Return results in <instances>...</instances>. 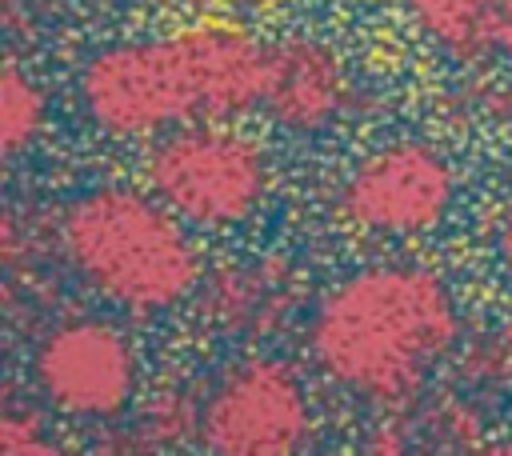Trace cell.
I'll return each mask as SVG.
<instances>
[{
  "label": "cell",
  "mask_w": 512,
  "mask_h": 456,
  "mask_svg": "<svg viewBox=\"0 0 512 456\" xmlns=\"http://www.w3.org/2000/svg\"><path fill=\"white\" fill-rule=\"evenodd\" d=\"M304 340L340 392L388 412L424 392L460 340V316L432 268L372 264L316 300Z\"/></svg>",
  "instance_id": "cell-1"
},
{
  "label": "cell",
  "mask_w": 512,
  "mask_h": 456,
  "mask_svg": "<svg viewBox=\"0 0 512 456\" xmlns=\"http://www.w3.org/2000/svg\"><path fill=\"white\" fill-rule=\"evenodd\" d=\"M264 52L268 44L224 24L112 44L84 60L76 100L108 136H164L260 104Z\"/></svg>",
  "instance_id": "cell-2"
},
{
  "label": "cell",
  "mask_w": 512,
  "mask_h": 456,
  "mask_svg": "<svg viewBox=\"0 0 512 456\" xmlns=\"http://www.w3.org/2000/svg\"><path fill=\"white\" fill-rule=\"evenodd\" d=\"M56 240L80 284L128 312H164L196 296L204 280L184 220L160 196L128 184L80 192L64 208Z\"/></svg>",
  "instance_id": "cell-3"
},
{
  "label": "cell",
  "mask_w": 512,
  "mask_h": 456,
  "mask_svg": "<svg viewBox=\"0 0 512 456\" xmlns=\"http://www.w3.org/2000/svg\"><path fill=\"white\" fill-rule=\"evenodd\" d=\"M148 192L184 224L232 228L260 212L272 188V164L260 140L216 120H192L164 132L144 156Z\"/></svg>",
  "instance_id": "cell-4"
},
{
  "label": "cell",
  "mask_w": 512,
  "mask_h": 456,
  "mask_svg": "<svg viewBox=\"0 0 512 456\" xmlns=\"http://www.w3.org/2000/svg\"><path fill=\"white\" fill-rule=\"evenodd\" d=\"M196 436L220 456H292L312 440V400L300 372L276 356H244L200 396Z\"/></svg>",
  "instance_id": "cell-5"
},
{
  "label": "cell",
  "mask_w": 512,
  "mask_h": 456,
  "mask_svg": "<svg viewBox=\"0 0 512 456\" xmlns=\"http://www.w3.org/2000/svg\"><path fill=\"white\" fill-rule=\"evenodd\" d=\"M452 196V164L424 140H396L352 164L336 188V216L368 236H420L444 220Z\"/></svg>",
  "instance_id": "cell-6"
},
{
  "label": "cell",
  "mask_w": 512,
  "mask_h": 456,
  "mask_svg": "<svg viewBox=\"0 0 512 456\" xmlns=\"http://www.w3.org/2000/svg\"><path fill=\"white\" fill-rule=\"evenodd\" d=\"M36 392L72 420H116L136 392V352L100 316H68L32 348Z\"/></svg>",
  "instance_id": "cell-7"
},
{
  "label": "cell",
  "mask_w": 512,
  "mask_h": 456,
  "mask_svg": "<svg viewBox=\"0 0 512 456\" xmlns=\"http://www.w3.org/2000/svg\"><path fill=\"white\" fill-rule=\"evenodd\" d=\"M260 108L272 124L288 132H324L340 124L352 108V76L344 60L308 36H288L264 52Z\"/></svg>",
  "instance_id": "cell-8"
},
{
  "label": "cell",
  "mask_w": 512,
  "mask_h": 456,
  "mask_svg": "<svg viewBox=\"0 0 512 456\" xmlns=\"http://www.w3.org/2000/svg\"><path fill=\"white\" fill-rule=\"evenodd\" d=\"M300 300V276L288 260L260 256L208 272L196 288V312L224 336H268Z\"/></svg>",
  "instance_id": "cell-9"
},
{
  "label": "cell",
  "mask_w": 512,
  "mask_h": 456,
  "mask_svg": "<svg viewBox=\"0 0 512 456\" xmlns=\"http://www.w3.org/2000/svg\"><path fill=\"white\" fill-rule=\"evenodd\" d=\"M420 32L460 64L512 56V0H400Z\"/></svg>",
  "instance_id": "cell-10"
},
{
  "label": "cell",
  "mask_w": 512,
  "mask_h": 456,
  "mask_svg": "<svg viewBox=\"0 0 512 456\" xmlns=\"http://www.w3.org/2000/svg\"><path fill=\"white\" fill-rule=\"evenodd\" d=\"M44 120H48L44 88L16 60H8L0 72V148H4V156H20L40 136Z\"/></svg>",
  "instance_id": "cell-11"
},
{
  "label": "cell",
  "mask_w": 512,
  "mask_h": 456,
  "mask_svg": "<svg viewBox=\"0 0 512 456\" xmlns=\"http://www.w3.org/2000/svg\"><path fill=\"white\" fill-rule=\"evenodd\" d=\"M464 372L472 384H484V388L512 384V320L472 344V352L464 356Z\"/></svg>",
  "instance_id": "cell-12"
},
{
  "label": "cell",
  "mask_w": 512,
  "mask_h": 456,
  "mask_svg": "<svg viewBox=\"0 0 512 456\" xmlns=\"http://www.w3.org/2000/svg\"><path fill=\"white\" fill-rule=\"evenodd\" d=\"M0 452L4 456H44V452H56V444L48 440V432L32 408H24L20 400H8L0 412Z\"/></svg>",
  "instance_id": "cell-13"
},
{
  "label": "cell",
  "mask_w": 512,
  "mask_h": 456,
  "mask_svg": "<svg viewBox=\"0 0 512 456\" xmlns=\"http://www.w3.org/2000/svg\"><path fill=\"white\" fill-rule=\"evenodd\" d=\"M428 432L444 444V448H456V444H476V432H480V420L476 412L464 404V400H440L428 416Z\"/></svg>",
  "instance_id": "cell-14"
},
{
  "label": "cell",
  "mask_w": 512,
  "mask_h": 456,
  "mask_svg": "<svg viewBox=\"0 0 512 456\" xmlns=\"http://www.w3.org/2000/svg\"><path fill=\"white\" fill-rule=\"evenodd\" d=\"M496 252H500V264H504V272L512 280V192L496 212Z\"/></svg>",
  "instance_id": "cell-15"
}]
</instances>
